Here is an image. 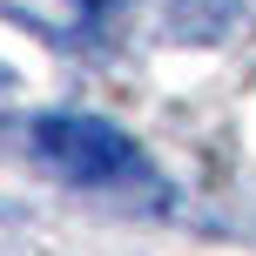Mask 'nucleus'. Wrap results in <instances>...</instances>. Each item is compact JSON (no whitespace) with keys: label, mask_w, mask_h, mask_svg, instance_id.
I'll return each instance as SVG.
<instances>
[{"label":"nucleus","mask_w":256,"mask_h":256,"mask_svg":"<svg viewBox=\"0 0 256 256\" xmlns=\"http://www.w3.org/2000/svg\"><path fill=\"white\" fill-rule=\"evenodd\" d=\"M27 148L68 176L74 189H102V196H162L148 148L108 115H34L27 122Z\"/></svg>","instance_id":"f257e3e1"},{"label":"nucleus","mask_w":256,"mask_h":256,"mask_svg":"<svg viewBox=\"0 0 256 256\" xmlns=\"http://www.w3.org/2000/svg\"><path fill=\"white\" fill-rule=\"evenodd\" d=\"M108 0H0V14L20 27H34V34L61 40V48H94L102 40V27L115 20V14H102Z\"/></svg>","instance_id":"f03ea898"}]
</instances>
